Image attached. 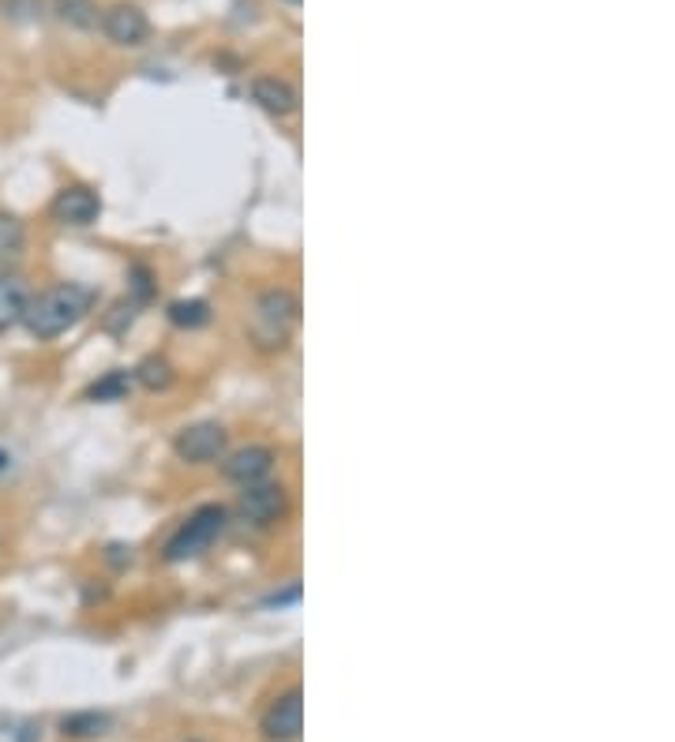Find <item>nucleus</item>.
<instances>
[{
    "instance_id": "obj_6",
    "label": "nucleus",
    "mask_w": 675,
    "mask_h": 742,
    "mask_svg": "<svg viewBox=\"0 0 675 742\" xmlns=\"http://www.w3.org/2000/svg\"><path fill=\"white\" fill-rule=\"evenodd\" d=\"M101 30H106V38L117 41V46L136 49L150 35V19L139 4H113L109 12L101 16Z\"/></svg>"
},
{
    "instance_id": "obj_15",
    "label": "nucleus",
    "mask_w": 675,
    "mask_h": 742,
    "mask_svg": "<svg viewBox=\"0 0 675 742\" xmlns=\"http://www.w3.org/2000/svg\"><path fill=\"white\" fill-rule=\"evenodd\" d=\"M136 379H139V383L147 387V390H166V387L173 383V368H169L162 357H147V360L139 364Z\"/></svg>"
},
{
    "instance_id": "obj_10",
    "label": "nucleus",
    "mask_w": 675,
    "mask_h": 742,
    "mask_svg": "<svg viewBox=\"0 0 675 742\" xmlns=\"http://www.w3.org/2000/svg\"><path fill=\"white\" fill-rule=\"evenodd\" d=\"M252 101L260 109H267L271 117H290L296 109V90L278 76H260L252 79Z\"/></svg>"
},
{
    "instance_id": "obj_18",
    "label": "nucleus",
    "mask_w": 675,
    "mask_h": 742,
    "mask_svg": "<svg viewBox=\"0 0 675 742\" xmlns=\"http://www.w3.org/2000/svg\"><path fill=\"white\" fill-rule=\"evenodd\" d=\"M4 469H8V453L0 450V472H4Z\"/></svg>"
},
{
    "instance_id": "obj_2",
    "label": "nucleus",
    "mask_w": 675,
    "mask_h": 742,
    "mask_svg": "<svg viewBox=\"0 0 675 742\" xmlns=\"http://www.w3.org/2000/svg\"><path fill=\"white\" fill-rule=\"evenodd\" d=\"M222 533H225V510H222V507H199L188 521L180 525L177 533L169 536L166 559H169V563L196 559V555L207 551Z\"/></svg>"
},
{
    "instance_id": "obj_11",
    "label": "nucleus",
    "mask_w": 675,
    "mask_h": 742,
    "mask_svg": "<svg viewBox=\"0 0 675 742\" xmlns=\"http://www.w3.org/2000/svg\"><path fill=\"white\" fill-rule=\"evenodd\" d=\"M30 301L27 282L19 274H0V334H8L16 323H23V307Z\"/></svg>"
},
{
    "instance_id": "obj_13",
    "label": "nucleus",
    "mask_w": 675,
    "mask_h": 742,
    "mask_svg": "<svg viewBox=\"0 0 675 742\" xmlns=\"http://www.w3.org/2000/svg\"><path fill=\"white\" fill-rule=\"evenodd\" d=\"M57 16L65 19L68 27H76V30H90L98 23V8H95V0H57Z\"/></svg>"
},
{
    "instance_id": "obj_12",
    "label": "nucleus",
    "mask_w": 675,
    "mask_h": 742,
    "mask_svg": "<svg viewBox=\"0 0 675 742\" xmlns=\"http://www.w3.org/2000/svg\"><path fill=\"white\" fill-rule=\"evenodd\" d=\"M27 252V230L16 214H0V263H16Z\"/></svg>"
},
{
    "instance_id": "obj_19",
    "label": "nucleus",
    "mask_w": 675,
    "mask_h": 742,
    "mask_svg": "<svg viewBox=\"0 0 675 742\" xmlns=\"http://www.w3.org/2000/svg\"><path fill=\"white\" fill-rule=\"evenodd\" d=\"M282 4H290V8H301V0H282Z\"/></svg>"
},
{
    "instance_id": "obj_4",
    "label": "nucleus",
    "mask_w": 675,
    "mask_h": 742,
    "mask_svg": "<svg viewBox=\"0 0 675 742\" xmlns=\"http://www.w3.org/2000/svg\"><path fill=\"white\" fill-rule=\"evenodd\" d=\"M49 214H53L60 225H71V230H87V225L98 222L101 199H98V192L84 188V184H71V188L57 192V199L49 203Z\"/></svg>"
},
{
    "instance_id": "obj_1",
    "label": "nucleus",
    "mask_w": 675,
    "mask_h": 742,
    "mask_svg": "<svg viewBox=\"0 0 675 742\" xmlns=\"http://www.w3.org/2000/svg\"><path fill=\"white\" fill-rule=\"evenodd\" d=\"M90 301H95V293L79 282L53 285L42 296H30L23 307V323L35 338L49 342V338H60L65 330L76 326L90 312Z\"/></svg>"
},
{
    "instance_id": "obj_5",
    "label": "nucleus",
    "mask_w": 675,
    "mask_h": 742,
    "mask_svg": "<svg viewBox=\"0 0 675 742\" xmlns=\"http://www.w3.org/2000/svg\"><path fill=\"white\" fill-rule=\"evenodd\" d=\"M225 428L222 424H192L184 428L173 450H177L180 461H192V466H207V461H218L225 453Z\"/></svg>"
},
{
    "instance_id": "obj_17",
    "label": "nucleus",
    "mask_w": 675,
    "mask_h": 742,
    "mask_svg": "<svg viewBox=\"0 0 675 742\" xmlns=\"http://www.w3.org/2000/svg\"><path fill=\"white\" fill-rule=\"evenodd\" d=\"M128 387H131L128 371H109V375L101 379V383L90 387V398H95V401H117V398L128 394Z\"/></svg>"
},
{
    "instance_id": "obj_16",
    "label": "nucleus",
    "mask_w": 675,
    "mask_h": 742,
    "mask_svg": "<svg viewBox=\"0 0 675 742\" xmlns=\"http://www.w3.org/2000/svg\"><path fill=\"white\" fill-rule=\"evenodd\" d=\"M169 319H173L177 326L196 330V326H207V323H211V307L203 304V301H180V304L169 307Z\"/></svg>"
},
{
    "instance_id": "obj_8",
    "label": "nucleus",
    "mask_w": 675,
    "mask_h": 742,
    "mask_svg": "<svg viewBox=\"0 0 675 742\" xmlns=\"http://www.w3.org/2000/svg\"><path fill=\"white\" fill-rule=\"evenodd\" d=\"M271 469H274V450L267 447H244L225 461V477L241 484V488H252V484L267 480Z\"/></svg>"
},
{
    "instance_id": "obj_14",
    "label": "nucleus",
    "mask_w": 675,
    "mask_h": 742,
    "mask_svg": "<svg viewBox=\"0 0 675 742\" xmlns=\"http://www.w3.org/2000/svg\"><path fill=\"white\" fill-rule=\"evenodd\" d=\"M106 728H109V716H101V713H76V716H68L65 724H60V731H65V735H71V739L106 735Z\"/></svg>"
},
{
    "instance_id": "obj_3",
    "label": "nucleus",
    "mask_w": 675,
    "mask_h": 742,
    "mask_svg": "<svg viewBox=\"0 0 675 742\" xmlns=\"http://www.w3.org/2000/svg\"><path fill=\"white\" fill-rule=\"evenodd\" d=\"M263 735H267L271 742H293L301 739L304 731V694L301 690H285L282 697L271 701V709L263 713Z\"/></svg>"
},
{
    "instance_id": "obj_9",
    "label": "nucleus",
    "mask_w": 675,
    "mask_h": 742,
    "mask_svg": "<svg viewBox=\"0 0 675 742\" xmlns=\"http://www.w3.org/2000/svg\"><path fill=\"white\" fill-rule=\"evenodd\" d=\"M255 312H260V326L271 330V342L282 345L285 330H290L293 319H296V301H293V296L285 293V289H271V293L260 296Z\"/></svg>"
},
{
    "instance_id": "obj_7",
    "label": "nucleus",
    "mask_w": 675,
    "mask_h": 742,
    "mask_svg": "<svg viewBox=\"0 0 675 742\" xmlns=\"http://www.w3.org/2000/svg\"><path fill=\"white\" fill-rule=\"evenodd\" d=\"M241 514L252 525H274L285 514V488H282V484H267V480L244 488Z\"/></svg>"
}]
</instances>
